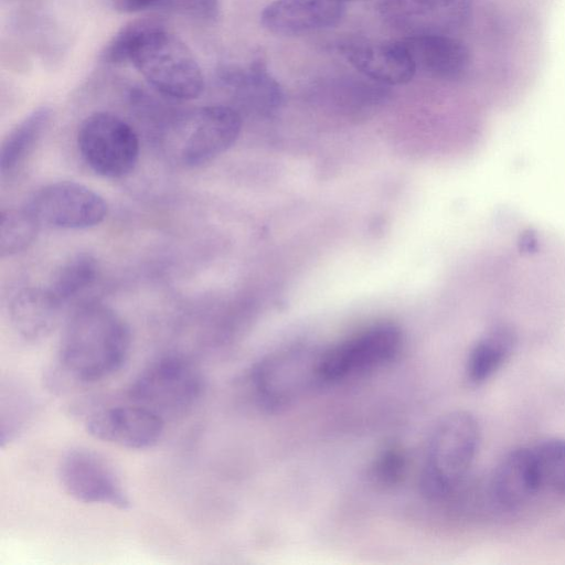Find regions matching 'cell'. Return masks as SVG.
Masks as SVG:
<instances>
[{
	"mask_svg": "<svg viewBox=\"0 0 565 565\" xmlns=\"http://www.w3.org/2000/svg\"><path fill=\"white\" fill-rule=\"evenodd\" d=\"M77 146L86 164L106 178H122L136 167L139 139L135 129L108 111L89 115L79 126Z\"/></svg>",
	"mask_w": 565,
	"mask_h": 565,
	"instance_id": "cell-6",
	"label": "cell"
},
{
	"mask_svg": "<svg viewBox=\"0 0 565 565\" xmlns=\"http://www.w3.org/2000/svg\"><path fill=\"white\" fill-rule=\"evenodd\" d=\"M63 307L49 288L26 287L11 298L8 312L12 328L21 338L38 341L56 328Z\"/></svg>",
	"mask_w": 565,
	"mask_h": 565,
	"instance_id": "cell-14",
	"label": "cell"
},
{
	"mask_svg": "<svg viewBox=\"0 0 565 565\" xmlns=\"http://www.w3.org/2000/svg\"><path fill=\"white\" fill-rule=\"evenodd\" d=\"M58 479L64 490L84 503L129 508L130 500L114 467L102 455L88 448H72L58 465Z\"/></svg>",
	"mask_w": 565,
	"mask_h": 565,
	"instance_id": "cell-9",
	"label": "cell"
},
{
	"mask_svg": "<svg viewBox=\"0 0 565 565\" xmlns=\"http://www.w3.org/2000/svg\"><path fill=\"white\" fill-rule=\"evenodd\" d=\"M26 209L39 223L57 228L82 230L98 225L107 203L95 191L73 181L50 183L38 190Z\"/></svg>",
	"mask_w": 565,
	"mask_h": 565,
	"instance_id": "cell-10",
	"label": "cell"
},
{
	"mask_svg": "<svg viewBox=\"0 0 565 565\" xmlns=\"http://www.w3.org/2000/svg\"><path fill=\"white\" fill-rule=\"evenodd\" d=\"M204 377L191 358L170 352L151 361L130 383L129 399L163 420L184 415L203 395Z\"/></svg>",
	"mask_w": 565,
	"mask_h": 565,
	"instance_id": "cell-4",
	"label": "cell"
},
{
	"mask_svg": "<svg viewBox=\"0 0 565 565\" xmlns=\"http://www.w3.org/2000/svg\"><path fill=\"white\" fill-rule=\"evenodd\" d=\"M344 10L343 0H276L264 8L260 22L271 33L299 35L335 24Z\"/></svg>",
	"mask_w": 565,
	"mask_h": 565,
	"instance_id": "cell-12",
	"label": "cell"
},
{
	"mask_svg": "<svg viewBox=\"0 0 565 565\" xmlns=\"http://www.w3.org/2000/svg\"><path fill=\"white\" fill-rule=\"evenodd\" d=\"M160 94L179 100L199 97L202 70L188 45L159 22L142 40L130 62Z\"/></svg>",
	"mask_w": 565,
	"mask_h": 565,
	"instance_id": "cell-5",
	"label": "cell"
},
{
	"mask_svg": "<svg viewBox=\"0 0 565 565\" xmlns=\"http://www.w3.org/2000/svg\"><path fill=\"white\" fill-rule=\"evenodd\" d=\"M322 98L349 115L360 116L374 110L388 97L387 85L364 77H338L318 88Z\"/></svg>",
	"mask_w": 565,
	"mask_h": 565,
	"instance_id": "cell-18",
	"label": "cell"
},
{
	"mask_svg": "<svg viewBox=\"0 0 565 565\" xmlns=\"http://www.w3.org/2000/svg\"><path fill=\"white\" fill-rule=\"evenodd\" d=\"M405 470V457L397 448H387L375 461L374 476L385 484L397 482Z\"/></svg>",
	"mask_w": 565,
	"mask_h": 565,
	"instance_id": "cell-26",
	"label": "cell"
},
{
	"mask_svg": "<svg viewBox=\"0 0 565 565\" xmlns=\"http://www.w3.org/2000/svg\"><path fill=\"white\" fill-rule=\"evenodd\" d=\"M516 343L518 331L511 321L499 319L490 323L469 352L468 380L480 384L490 379L511 356Z\"/></svg>",
	"mask_w": 565,
	"mask_h": 565,
	"instance_id": "cell-17",
	"label": "cell"
},
{
	"mask_svg": "<svg viewBox=\"0 0 565 565\" xmlns=\"http://www.w3.org/2000/svg\"><path fill=\"white\" fill-rule=\"evenodd\" d=\"M34 404L23 387L9 384L1 392V445L12 441L29 423Z\"/></svg>",
	"mask_w": 565,
	"mask_h": 565,
	"instance_id": "cell-23",
	"label": "cell"
},
{
	"mask_svg": "<svg viewBox=\"0 0 565 565\" xmlns=\"http://www.w3.org/2000/svg\"><path fill=\"white\" fill-rule=\"evenodd\" d=\"M113 7L121 13H135L157 8L159 0H111Z\"/></svg>",
	"mask_w": 565,
	"mask_h": 565,
	"instance_id": "cell-27",
	"label": "cell"
},
{
	"mask_svg": "<svg viewBox=\"0 0 565 565\" xmlns=\"http://www.w3.org/2000/svg\"><path fill=\"white\" fill-rule=\"evenodd\" d=\"M158 23L159 20L150 18L128 22L105 45L102 61L113 65L130 63L142 40Z\"/></svg>",
	"mask_w": 565,
	"mask_h": 565,
	"instance_id": "cell-24",
	"label": "cell"
},
{
	"mask_svg": "<svg viewBox=\"0 0 565 565\" xmlns=\"http://www.w3.org/2000/svg\"><path fill=\"white\" fill-rule=\"evenodd\" d=\"M98 276L94 256L81 253L63 263L47 287L64 305L92 286Z\"/></svg>",
	"mask_w": 565,
	"mask_h": 565,
	"instance_id": "cell-20",
	"label": "cell"
},
{
	"mask_svg": "<svg viewBox=\"0 0 565 565\" xmlns=\"http://www.w3.org/2000/svg\"><path fill=\"white\" fill-rule=\"evenodd\" d=\"M94 438L128 449H145L158 444L164 420L156 413L132 404L99 408L85 422Z\"/></svg>",
	"mask_w": 565,
	"mask_h": 565,
	"instance_id": "cell-11",
	"label": "cell"
},
{
	"mask_svg": "<svg viewBox=\"0 0 565 565\" xmlns=\"http://www.w3.org/2000/svg\"><path fill=\"white\" fill-rule=\"evenodd\" d=\"M220 78L230 89L235 108L241 115L268 118L282 105V90L279 83L260 63L247 68L225 67Z\"/></svg>",
	"mask_w": 565,
	"mask_h": 565,
	"instance_id": "cell-13",
	"label": "cell"
},
{
	"mask_svg": "<svg viewBox=\"0 0 565 565\" xmlns=\"http://www.w3.org/2000/svg\"><path fill=\"white\" fill-rule=\"evenodd\" d=\"M402 344V332L392 322L366 327L321 352L322 384L334 383L377 369L395 358Z\"/></svg>",
	"mask_w": 565,
	"mask_h": 565,
	"instance_id": "cell-7",
	"label": "cell"
},
{
	"mask_svg": "<svg viewBox=\"0 0 565 565\" xmlns=\"http://www.w3.org/2000/svg\"><path fill=\"white\" fill-rule=\"evenodd\" d=\"M531 448L541 492L565 497V440L551 438Z\"/></svg>",
	"mask_w": 565,
	"mask_h": 565,
	"instance_id": "cell-21",
	"label": "cell"
},
{
	"mask_svg": "<svg viewBox=\"0 0 565 565\" xmlns=\"http://www.w3.org/2000/svg\"><path fill=\"white\" fill-rule=\"evenodd\" d=\"M52 120V110L42 106L30 113L4 138L0 149V170L15 169L33 150Z\"/></svg>",
	"mask_w": 565,
	"mask_h": 565,
	"instance_id": "cell-19",
	"label": "cell"
},
{
	"mask_svg": "<svg viewBox=\"0 0 565 565\" xmlns=\"http://www.w3.org/2000/svg\"><path fill=\"white\" fill-rule=\"evenodd\" d=\"M320 359L321 352L291 350L262 360L252 373L259 402L267 408L281 407L322 384Z\"/></svg>",
	"mask_w": 565,
	"mask_h": 565,
	"instance_id": "cell-8",
	"label": "cell"
},
{
	"mask_svg": "<svg viewBox=\"0 0 565 565\" xmlns=\"http://www.w3.org/2000/svg\"><path fill=\"white\" fill-rule=\"evenodd\" d=\"M344 2H348V1H362V0H343Z\"/></svg>",
	"mask_w": 565,
	"mask_h": 565,
	"instance_id": "cell-28",
	"label": "cell"
},
{
	"mask_svg": "<svg viewBox=\"0 0 565 565\" xmlns=\"http://www.w3.org/2000/svg\"><path fill=\"white\" fill-rule=\"evenodd\" d=\"M131 345L122 318L108 306L94 301L70 317L58 347L57 371L75 383H95L118 372Z\"/></svg>",
	"mask_w": 565,
	"mask_h": 565,
	"instance_id": "cell-1",
	"label": "cell"
},
{
	"mask_svg": "<svg viewBox=\"0 0 565 565\" xmlns=\"http://www.w3.org/2000/svg\"><path fill=\"white\" fill-rule=\"evenodd\" d=\"M241 129L242 115L232 106H204L170 117L161 127L160 143L173 162L196 167L225 152Z\"/></svg>",
	"mask_w": 565,
	"mask_h": 565,
	"instance_id": "cell-2",
	"label": "cell"
},
{
	"mask_svg": "<svg viewBox=\"0 0 565 565\" xmlns=\"http://www.w3.org/2000/svg\"><path fill=\"white\" fill-rule=\"evenodd\" d=\"M40 225L26 207L2 210L0 215L1 257L24 250L34 241Z\"/></svg>",
	"mask_w": 565,
	"mask_h": 565,
	"instance_id": "cell-22",
	"label": "cell"
},
{
	"mask_svg": "<svg viewBox=\"0 0 565 565\" xmlns=\"http://www.w3.org/2000/svg\"><path fill=\"white\" fill-rule=\"evenodd\" d=\"M347 58L363 76L384 85H399L412 81L414 63L398 42H373L350 45Z\"/></svg>",
	"mask_w": 565,
	"mask_h": 565,
	"instance_id": "cell-15",
	"label": "cell"
},
{
	"mask_svg": "<svg viewBox=\"0 0 565 565\" xmlns=\"http://www.w3.org/2000/svg\"><path fill=\"white\" fill-rule=\"evenodd\" d=\"M158 9L166 10L180 15L212 21L218 17V0H159Z\"/></svg>",
	"mask_w": 565,
	"mask_h": 565,
	"instance_id": "cell-25",
	"label": "cell"
},
{
	"mask_svg": "<svg viewBox=\"0 0 565 565\" xmlns=\"http://www.w3.org/2000/svg\"><path fill=\"white\" fill-rule=\"evenodd\" d=\"M480 440L476 418L463 411L445 415L434 427L420 475V488L430 500L445 499L463 483Z\"/></svg>",
	"mask_w": 565,
	"mask_h": 565,
	"instance_id": "cell-3",
	"label": "cell"
},
{
	"mask_svg": "<svg viewBox=\"0 0 565 565\" xmlns=\"http://www.w3.org/2000/svg\"><path fill=\"white\" fill-rule=\"evenodd\" d=\"M541 492L531 447H523L505 456L494 470L491 494L504 509H518Z\"/></svg>",
	"mask_w": 565,
	"mask_h": 565,
	"instance_id": "cell-16",
	"label": "cell"
}]
</instances>
